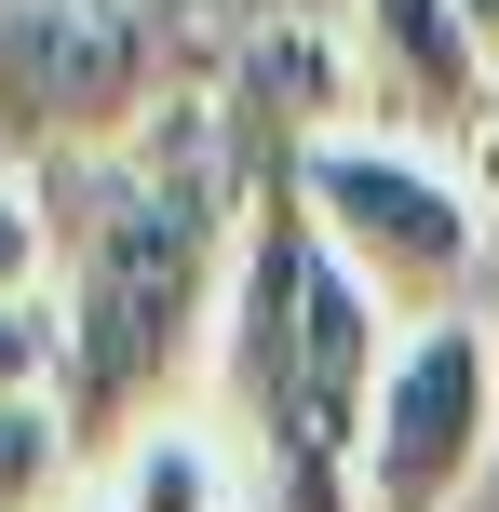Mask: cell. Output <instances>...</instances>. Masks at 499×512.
<instances>
[{"mask_svg":"<svg viewBox=\"0 0 499 512\" xmlns=\"http://www.w3.org/2000/svg\"><path fill=\"white\" fill-rule=\"evenodd\" d=\"M324 122H351L338 27H257L230 54L243 270H230V324H216V432L243 459V512H365V418L405 337L311 216Z\"/></svg>","mask_w":499,"mask_h":512,"instance_id":"obj_1","label":"cell"},{"mask_svg":"<svg viewBox=\"0 0 499 512\" xmlns=\"http://www.w3.org/2000/svg\"><path fill=\"white\" fill-rule=\"evenodd\" d=\"M54 324H68V405L81 459H122L149 418L189 405V364H216L230 324V270H243V135H230V81L176 122H149L135 149L54 162Z\"/></svg>","mask_w":499,"mask_h":512,"instance_id":"obj_2","label":"cell"},{"mask_svg":"<svg viewBox=\"0 0 499 512\" xmlns=\"http://www.w3.org/2000/svg\"><path fill=\"white\" fill-rule=\"evenodd\" d=\"M216 81L230 68H216L203 0H0V162L14 176L135 149Z\"/></svg>","mask_w":499,"mask_h":512,"instance_id":"obj_3","label":"cell"},{"mask_svg":"<svg viewBox=\"0 0 499 512\" xmlns=\"http://www.w3.org/2000/svg\"><path fill=\"white\" fill-rule=\"evenodd\" d=\"M311 216H324V243L351 256V283H365L392 324L473 310V270L499 243V203L473 189V162L392 149V135H365V122L311 135Z\"/></svg>","mask_w":499,"mask_h":512,"instance_id":"obj_4","label":"cell"},{"mask_svg":"<svg viewBox=\"0 0 499 512\" xmlns=\"http://www.w3.org/2000/svg\"><path fill=\"white\" fill-rule=\"evenodd\" d=\"M499 459V337L473 310H432L392 337V378L365 418V512H459Z\"/></svg>","mask_w":499,"mask_h":512,"instance_id":"obj_5","label":"cell"},{"mask_svg":"<svg viewBox=\"0 0 499 512\" xmlns=\"http://www.w3.org/2000/svg\"><path fill=\"white\" fill-rule=\"evenodd\" d=\"M338 54H351V122L392 135V149L473 162L499 135V54L473 41L459 0H351Z\"/></svg>","mask_w":499,"mask_h":512,"instance_id":"obj_6","label":"cell"},{"mask_svg":"<svg viewBox=\"0 0 499 512\" xmlns=\"http://www.w3.org/2000/svg\"><path fill=\"white\" fill-rule=\"evenodd\" d=\"M108 472V512H243V459H230V432L216 418H149V432L122 445V459H95Z\"/></svg>","mask_w":499,"mask_h":512,"instance_id":"obj_7","label":"cell"},{"mask_svg":"<svg viewBox=\"0 0 499 512\" xmlns=\"http://www.w3.org/2000/svg\"><path fill=\"white\" fill-rule=\"evenodd\" d=\"M81 432H68V405L54 391H14L0 405V512H68V486H81Z\"/></svg>","mask_w":499,"mask_h":512,"instance_id":"obj_8","label":"cell"},{"mask_svg":"<svg viewBox=\"0 0 499 512\" xmlns=\"http://www.w3.org/2000/svg\"><path fill=\"white\" fill-rule=\"evenodd\" d=\"M0 297H54V203L14 162H0Z\"/></svg>","mask_w":499,"mask_h":512,"instance_id":"obj_9","label":"cell"},{"mask_svg":"<svg viewBox=\"0 0 499 512\" xmlns=\"http://www.w3.org/2000/svg\"><path fill=\"white\" fill-rule=\"evenodd\" d=\"M68 378V324H54V297H0V405L14 391H54Z\"/></svg>","mask_w":499,"mask_h":512,"instance_id":"obj_10","label":"cell"},{"mask_svg":"<svg viewBox=\"0 0 499 512\" xmlns=\"http://www.w3.org/2000/svg\"><path fill=\"white\" fill-rule=\"evenodd\" d=\"M459 14H473V41H486V54H499V0H459Z\"/></svg>","mask_w":499,"mask_h":512,"instance_id":"obj_11","label":"cell"},{"mask_svg":"<svg viewBox=\"0 0 499 512\" xmlns=\"http://www.w3.org/2000/svg\"><path fill=\"white\" fill-rule=\"evenodd\" d=\"M473 189H486V203H499V135H486V149H473Z\"/></svg>","mask_w":499,"mask_h":512,"instance_id":"obj_12","label":"cell"}]
</instances>
